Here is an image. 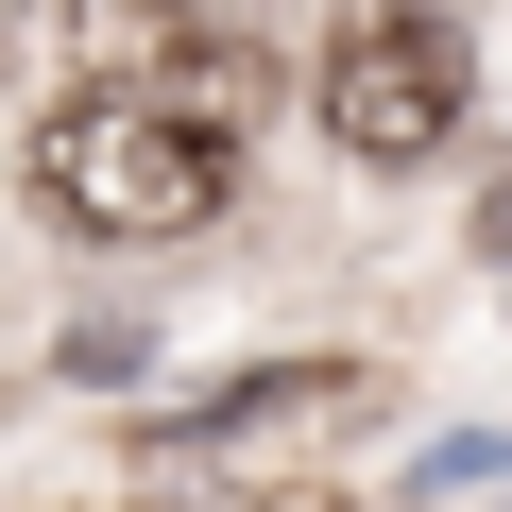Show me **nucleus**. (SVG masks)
<instances>
[{"instance_id": "nucleus-1", "label": "nucleus", "mask_w": 512, "mask_h": 512, "mask_svg": "<svg viewBox=\"0 0 512 512\" xmlns=\"http://www.w3.org/2000/svg\"><path fill=\"white\" fill-rule=\"evenodd\" d=\"M18 171H35V205H52L69 239H188V222L239 188V120H205V103H171L154 69H120V86H69Z\"/></svg>"}, {"instance_id": "nucleus-2", "label": "nucleus", "mask_w": 512, "mask_h": 512, "mask_svg": "<svg viewBox=\"0 0 512 512\" xmlns=\"http://www.w3.org/2000/svg\"><path fill=\"white\" fill-rule=\"evenodd\" d=\"M478 69H461V18L444 0H342V35H325V137L359 171H427L461 137Z\"/></svg>"}, {"instance_id": "nucleus-3", "label": "nucleus", "mask_w": 512, "mask_h": 512, "mask_svg": "<svg viewBox=\"0 0 512 512\" xmlns=\"http://www.w3.org/2000/svg\"><path fill=\"white\" fill-rule=\"evenodd\" d=\"M376 410V376H342V359H291V376H256V393H222V410H188V427H154V461H325L342 427Z\"/></svg>"}]
</instances>
